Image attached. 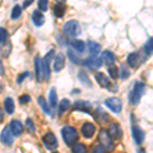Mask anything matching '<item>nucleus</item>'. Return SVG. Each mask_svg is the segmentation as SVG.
<instances>
[{
  "label": "nucleus",
  "instance_id": "obj_1",
  "mask_svg": "<svg viewBox=\"0 0 153 153\" xmlns=\"http://www.w3.org/2000/svg\"><path fill=\"white\" fill-rule=\"evenodd\" d=\"M145 91V85L141 82H137L135 84L133 90L130 92L129 94V100L131 102V104L133 105H137L138 103L141 100V97L144 94Z\"/></svg>",
  "mask_w": 153,
  "mask_h": 153
},
{
  "label": "nucleus",
  "instance_id": "obj_2",
  "mask_svg": "<svg viewBox=\"0 0 153 153\" xmlns=\"http://www.w3.org/2000/svg\"><path fill=\"white\" fill-rule=\"evenodd\" d=\"M61 135H62L63 140L68 145L76 144V142L79 139V134L76 132V130L75 128L70 127V126H66L61 130Z\"/></svg>",
  "mask_w": 153,
  "mask_h": 153
},
{
  "label": "nucleus",
  "instance_id": "obj_3",
  "mask_svg": "<svg viewBox=\"0 0 153 153\" xmlns=\"http://www.w3.org/2000/svg\"><path fill=\"white\" fill-rule=\"evenodd\" d=\"M62 30L66 35H68L71 37H76L81 33L80 23H79L78 21H76V19H71V21L66 22V23L63 25Z\"/></svg>",
  "mask_w": 153,
  "mask_h": 153
},
{
  "label": "nucleus",
  "instance_id": "obj_4",
  "mask_svg": "<svg viewBox=\"0 0 153 153\" xmlns=\"http://www.w3.org/2000/svg\"><path fill=\"white\" fill-rule=\"evenodd\" d=\"M98 139H99V142L102 146H104L106 148V150H112L114 148V144L112 142V138L110 137L109 134H108L107 131L105 130H100L99 135H98Z\"/></svg>",
  "mask_w": 153,
  "mask_h": 153
},
{
  "label": "nucleus",
  "instance_id": "obj_5",
  "mask_svg": "<svg viewBox=\"0 0 153 153\" xmlns=\"http://www.w3.org/2000/svg\"><path fill=\"white\" fill-rule=\"evenodd\" d=\"M42 141H43L44 146L47 148L48 150H50V151L55 150L58 146L57 139H56V137L54 136V134H52L51 132H49L47 134L44 135L43 138H42Z\"/></svg>",
  "mask_w": 153,
  "mask_h": 153
},
{
  "label": "nucleus",
  "instance_id": "obj_6",
  "mask_svg": "<svg viewBox=\"0 0 153 153\" xmlns=\"http://www.w3.org/2000/svg\"><path fill=\"white\" fill-rule=\"evenodd\" d=\"M105 105L115 113H118V112L122 111V108H123L122 100L118 99L117 97L108 98V99L105 101Z\"/></svg>",
  "mask_w": 153,
  "mask_h": 153
},
{
  "label": "nucleus",
  "instance_id": "obj_7",
  "mask_svg": "<svg viewBox=\"0 0 153 153\" xmlns=\"http://www.w3.org/2000/svg\"><path fill=\"white\" fill-rule=\"evenodd\" d=\"M53 58H54V51L50 50L45 55L43 60H42V62H43V68H44V76H45V79L47 81L49 80V76H50V63Z\"/></svg>",
  "mask_w": 153,
  "mask_h": 153
},
{
  "label": "nucleus",
  "instance_id": "obj_8",
  "mask_svg": "<svg viewBox=\"0 0 153 153\" xmlns=\"http://www.w3.org/2000/svg\"><path fill=\"white\" fill-rule=\"evenodd\" d=\"M84 65L90 70H97L102 65V59L98 57L97 55H92L90 57L86 58L84 61Z\"/></svg>",
  "mask_w": 153,
  "mask_h": 153
},
{
  "label": "nucleus",
  "instance_id": "obj_9",
  "mask_svg": "<svg viewBox=\"0 0 153 153\" xmlns=\"http://www.w3.org/2000/svg\"><path fill=\"white\" fill-rule=\"evenodd\" d=\"M35 73H36V78L38 82H42L43 79H45L43 62H42V59L39 55H37L35 57Z\"/></svg>",
  "mask_w": 153,
  "mask_h": 153
},
{
  "label": "nucleus",
  "instance_id": "obj_10",
  "mask_svg": "<svg viewBox=\"0 0 153 153\" xmlns=\"http://www.w3.org/2000/svg\"><path fill=\"white\" fill-rule=\"evenodd\" d=\"M11 129L10 127H5L1 132V135H0V139H1V142L3 143L4 145H11L12 142H13V136H12Z\"/></svg>",
  "mask_w": 153,
  "mask_h": 153
},
{
  "label": "nucleus",
  "instance_id": "obj_11",
  "mask_svg": "<svg viewBox=\"0 0 153 153\" xmlns=\"http://www.w3.org/2000/svg\"><path fill=\"white\" fill-rule=\"evenodd\" d=\"M108 134L114 140H120L123 137V131L118 124H111L108 128Z\"/></svg>",
  "mask_w": 153,
  "mask_h": 153
},
{
  "label": "nucleus",
  "instance_id": "obj_12",
  "mask_svg": "<svg viewBox=\"0 0 153 153\" xmlns=\"http://www.w3.org/2000/svg\"><path fill=\"white\" fill-rule=\"evenodd\" d=\"M74 108L76 110H81V111L91 113L92 104H91L90 102H88V101H85V100H78L74 103Z\"/></svg>",
  "mask_w": 153,
  "mask_h": 153
},
{
  "label": "nucleus",
  "instance_id": "obj_13",
  "mask_svg": "<svg viewBox=\"0 0 153 153\" xmlns=\"http://www.w3.org/2000/svg\"><path fill=\"white\" fill-rule=\"evenodd\" d=\"M132 133H133V137H134V139H135V141L137 144H142V143L144 142L145 134H144V132H143V131L138 127V126H133Z\"/></svg>",
  "mask_w": 153,
  "mask_h": 153
},
{
  "label": "nucleus",
  "instance_id": "obj_14",
  "mask_svg": "<svg viewBox=\"0 0 153 153\" xmlns=\"http://www.w3.org/2000/svg\"><path fill=\"white\" fill-rule=\"evenodd\" d=\"M65 65V55L62 53H58L54 58V65H53V70L54 71L58 73L63 68V66Z\"/></svg>",
  "mask_w": 153,
  "mask_h": 153
},
{
  "label": "nucleus",
  "instance_id": "obj_15",
  "mask_svg": "<svg viewBox=\"0 0 153 153\" xmlns=\"http://www.w3.org/2000/svg\"><path fill=\"white\" fill-rule=\"evenodd\" d=\"M127 62L131 68H137L138 65L141 62V57H140V54L138 52H132L128 55L127 57Z\"/></svg>",
  "mask_w": 153,
  "mask_h": 153
},
{
  "label": "nucleus",
  "instance_id": "obj_16",
  "mask_svg": "<svg viewBox=\"0 0 153 153\" xmlns=\"http://www.w3.org/2000/svg\"><path fill=\"white\" fill-rule=\"evenodd\" d=\"M95 126L91 123H86L82 127V134L85 138H92L95 133Z\"/></svg>",
  "mask_w": 153,
  "mask_h": 153
},
{
  "label": "nucleus",
  "instance_id": "obj_17",
  "mask_svg": "<svg viewBox=\"0 0 153 153\" xmlns=\"http://www.w3.org/2000/svg\"><path fill=\"white\" fill-rule=\"evenodd\" d=\"M32 21H33V23L36 27H41L45 23V16H43V13L41 11L34 10L33 14H32Z\"/></svg>",
  "mask_w": 153,
  "mask_h": 153
},
{
  "label": "nucleus",
  "instance_id": "obj_18",
  "mask_svg": "<svg viewBox=\"0 0 153 153\" xmlns=\"http://www.w3.org/2000/svg\"><path fill=\"white\" fill-rule=\"evenodd\" d=\"M95 79L101 87H106V88L109 87L110 81H109V79H108V76H106L104 73H97L95 75Z\"/></svg>",
  "mask_w": 153,
  "mask_h": 153
},
{
  "label": "nucleus",
  "instance_id": "obj_19",
  "mask_svg": "<svg viewBox=\"0 0 153 153\" xmlns=\"http://www.w3.org/2000/svg\"><path fill=\"white\" fill-rule=\"evenodd\" d=\"M9 127H10L12 134L14 136H19L24 131L23 125H22V123L19 122V120H11Z\"/></svg>",
  "mask_w": 153,
  "mask_h": 153
},
{
  "label": "nucleus",
  "instance_id": "obj_20",
  "mask_svg": "<svg viewBox=\"0 0 153 153\" xmlns=\"http://www.w3.org/2000/svg\"><path fill=\"white\" fill-rule=\"evenodd\" d=\"M95 120H97V122H99L100 124H105V123H107L108 120H109V115L105 111H103L101 108H97V109H96Z\"/></svg>",
  "mask_w": 153,
  "mask_h": 153
},
{
  "label": "nucleus",
  "instance_id": "obj_21",
  "mask_svg": "<svg viewBox=\"0 0 153 153\" xmlns=\"http://www.w3.org/2000/svg\"><path fill=\"white\" fill-rule=\"evenodd\" d=\"M101 59H102V61L106 65H111L115 61V54L110 52V51H104V52L102 53Z\"/></svg>",
  "mask_w": 153,
  "mask_h": 153
},
{
  "label": "nucleus",
  "instance_id": "obj_22",
  "mask_svg": "<svg viewBox=\"0 0 153 153\" xmlns=\"http://www.w3.org/2000/svg\"><path fill=\"white\" fill-rule=\"evenodd\" d=\"M53 11H54V16H55L56 18H62L65 13V4L60 3V2H57L53 7Z\"/></svg>",
  "mask_w": 153,
  "mask_h": 153
},
{
  "label": "nucleus",
  "instance_id": "obj_23",
  "mask_svg": "<svg viewBox=\"0 0 153 153\" xmlns=\"http://www.w3.org/2000/svg\"><path fill=\"white\" fill-rule=\"evenodd\" d=\"M4 108L8 114H12L14 112V102L10 97H7L4 100Z\"/></svg>",
  "mask_w": 153,
  "mask_h": 153
},
{
  "label": "nucleus",
  "instance_id": "obj_24",
  "mask_svg": "<svg viewBox=\"0 0 153 153\" xmlns=\"http://www.w3.org/2000/svg\"><path fill=\"white\" fill-rule=\"evenodd\" d=\"M88 48H89V51H90L92 55H97L101 50V46L94 41L88 42Z\"/></svg>",
  "mask_w": 153,
  "mask_h": 153
},
{
  "label": "nucleus",
  "instance_id": "obj_25",
  "mask_svg": "<svg viewBox=\"0 0 153 153\" xmlns=\"http://www.w3.org/2000/svg\"><path fill=\"white\" fill-rule=\"evenodd\" d=\"M70 44L76 49L78 52H84L85 51V43L82 40H71Z\"/></svg>",
  "mask_w": 153,
  "mask_h": 153
},
{
  "label": "nucleus",
  "instance_id": "obj_26",
  "mask_svg": "<svg viewBox=\"0 0 153 153\" xmlns=\"http://www.w3.org/2000/svg\"><path fill=\"white\" fill-rule=\"evenodd\" d=\"M49 102H50V105L52 108H55L56 105H57V94H56L55 88H52L50 90V93H49Z\"/></svg>",
  "mask_w": 153,
  "mask_h": 153
},
{
  "label": "nucleus",
  "instance_id": "obj_27",
  "mask_svg": "<svg viewBox=\"0 0 153 153\" xmlns=\"http://www.w3.org/2000/svg\"><path fill=\"white\" fill-rule=\"evenodd\" d=\"M88 149L86 145L82 144V143H76L74 144L73 146V153H87Z\"/></svg>",
  "mask_w": 153,
  "mask_h": 153
},
{
  "label": "nucleus",
  "instance_id": "obj_28",
  "mask_svg": "<svg viewBox=\"0 0 153 153\" xmlns=\"http://www.w3.org/2000/svg\"><path fill=\"white\" fill-rule=\"evenodd\" d=\"M38 103H39V105L41 106V108L43 109L44 112L47 113V114H51V110H50V108H49V106L47 104V101L44 99V97H39L38 98Z\"/></svg>",
  "mask_w": 153,
  "mask_h": 153
},
{
  "label": "nucleus",
  "instance_id": "obj_29",
  "mask_svg": "<svg viewBox=\"0 0 153 153\" xmlns=\"http://www.w3.org/2000/svg\"><path fill=\"white\" fill-rule=\"evenodd\" d=\"M70 107H71L70 100H68V99H62V100H61L60 105H59V115H61L63 112H65Z\"/></svg>",
  "mask_w": 153,
  "mask_h": 153
},
{
  "label": "nucleus",
  "instance_id": "obj_30",
  "mask_svg": "<svg viewBox=\"0 0 153 153\" xmlns=\"http://www.w3.org/2000/svg\"><path fill=\"white\" fill-rule=\"evenodd\" d=\"M144 51L147 55H151L153 53V37L150 38L144 45Z\"/></svg>",
  "mask_w": 153,
  "mask_h": 153
},
{
  "label": "nucleus",
  "instance_id": "obj_31",
  "mask_svg": "<svg viewBox=\"0 0 153 153\" xmlns=\"http://www.w3.org/2000/svg\"><path fill=\"white\" fill-rule=\"evenodd\" d=\"M79 80H80L83 84H85V85H89V86L92 85L91 82H90V80H89L87 74H86L84 71H80V73H79Z\"/></svg>",
  "mask_w": 153,
  "mask_h": 153
},
{
  "label": "nucleus",
  "instance_id": "obj_32",
  "mask_svg": "<svg viewBox=\"0 0 153 153\" xmlns=\"http://www.w3.org/2000/svg\"><path fill=\"white\" fill-rule=\"evenodd\" d=\"M22 14V8L19 5H14V7L12 8L11 11V19H16L21 16Z\"/></svg>",
  "mask_w": 153,
  "mask_h": 153
},
{
  "label": "nucleus",
  "instance_id": "obj_33",
  "mask_svg": "<svg viewBox=\"0 0 153 153\" xmlns=\"http://www.w3.org/2000/svg\"><path fill=\"white\" fill-rule=\"evenodd\" d=\"M108 73H109L110 76L112 79H117L120 76V71L115 65H111L109 68H108Z\"/></svg>",
  "mask_w": 153,
  "mask_h": 153
},
{
  "label": "nucleus",
  "instance_id": "obj_34",
  "mask_svg": "<svg viewBox=\"0 0 153 153\" xmlns=\"http://www.w3.org/2000/svg\"><path fill=\"white\" fill-rule=\"evenodd\" d=\"M48 0H39L38 1V7L41 11H46L48 9Z\"/></svg>",
  "mask_w": 153,
  "mask_h": 153
},
{
  "label": "nucleus",
  "instance_id": "obj_35",
  "mask_svg": "<svg viewBox=\"0 0 153 153\" xmlns=\"http://www.w3.org/2000/svg\"><path fill=\"white\" fill-rule=\"evenodd\" d=\"M7 37H8V33H7L6 30L3 28H0V45L6 41Z\"/></svg>",
  "mask_w": 153,
  "mask_h": 153
},
{
  "label": "nucleus",
  "instance_id": "obj_36",
  "mask_svg": "<svg viewBox=\"0 0 153 153\" xmlns=\"http://www.w3.org/2000/svg\"><path fill=\"white\" fill-rule=\"evenodd\" d=\"M68 57H70L71 61H73L74 63H80V58L76 55L75 52H73L71 50H68Z\"/></svg>",
  "mask_w": 153,
  "mask_h": 153
},
{
  "label": "nucleus",
  "instance_id": "obj_37",
  "mask_svg": "<svg viewBox=\"0 0 153 153\" xmlns=\"http://www.w3.org/2000/svg\"><path fill=\"white\" fill-rule=\"evenodd\" d=\"M92 153H106V148L104 146H102V145H97V146H95L93 148V151Z\"/></svg>",
  "mask_w": 153,
  "mask_h": 153
},
{
  "label": "nucleus",
  "instance_id": "obj_38",
  "mask_svg": "<svg viewBox=\"0 0 153 153\" xmlns=\"http://www.w3.org/2000/svg\"><path fill=\"white\" fill-rule=\"evenodd\" d=\"M129 76H130V71L125 66H123L122 70H120V76H122V79H127Z\"/></svg>",
  "mask_w": 153,
  "mask_h": 153
},
{
  "label": "nucleus",
  "instance_id": "obj_39",
  "mask_svg": "<svg viewBox=\"0 0 153 153\" xmlns=\"http://www.w3.org/2000/svg\"><path fill=\"white\" fill-rule=\"evenodd\" d=\"M31 101V97L29 95H23L19 97V102L21 103H28Z\"/></svg>",
  "mask_w": 153,
  "mask_h": 153
},
{
  "label": "nucleus",
  "instance_id": "obj_40",
  "mask_svg": "<svg viewBox=\"0 0 153 153\" xmlns=\"http://www.w3.org/2000/svg\"><path fill=\"white\" fill-rule=\"evenodd\" d=\"M28 76H29V73H28V71H26V73L22 74V75H19V76H18V80H16V82H18L19 84H21Z\"/></svg>",
  "mask_w": 153,
  "mask_h": 153
},
{
  "label": "nucleus",
  "instance_id": "obj_41",
  "mask_svg": "<svg viewBox=\"0 0 153 153\" xmlns=\"http://www.w3.org/2000/svg\"><path fill=\"white\" fill-rule=\"evenodd\" d=\"M26 124H27V126H28V128L32 131V132H35V127H34L33 120H32L31 118H28V120H27Z\"/></svg>",
  "mask_w": 153,
  "mask_h": 153
},
{
  "label": "nucleus",
  "instance_id": "obj_42",
  "mask_svg": "<svg viewBox=\"0 0 153 153\" xmlns=\"http://www.w3.org/2000/svg\"><path fill=\"white\" fill-rule=\"evenodd\" d=\"M33 1H34V0H25L24 4H23V7H24V8H27V7H28L29 5H31Z\"/></svg>",
  "mask_w": 153,
  "mask_h": 153
},
{
  "label": "nucleus",
  "instance_id": "obj_43",
  "mask_svg": "<svg viewBox=\"0 0 153 153\" xmlns=\"http://www.w3.org/2000/svg\"><path fill=\"white\" fill-rule=\"evenodd\" d=\"M4 74V68H3V65H2L1 60H0V75H3Z\"/></svg>",
  "mask_w": 153,
  "mask_h": 153
},
{
  "label": "nucleus",
  "instance_id": "obj_44",
  "mask_svg": "<svg viewBox=\"0 0 153 153\" xmlns=\"http://www.w3.org/2000/svg\"><path fill=\"white\" fill-rule=\"evenodd\" d=\"M3 120V112H2V110L0 109V122Z\"/></svg>",
  "mask_w": 153,
  "mask_h": 153
},
{
  "label": "nucleus",
  "instance_id": "obj_45",
  "mask_svg": "<svg viewBox=\"0 0 153 153\" xmlns=\"http://www.w3.org/2000/svg\"><path fill=\"white\" fill-rule=\"evenodd\" d=\"M138 153H146V151H145L144 149H140L139 151H138Z\"/></svg>",
  "mask_w": 153,
  "mask_h": 153
},
{
  "label": "nucleus",
  "instance_id": "obj_46",
  "mask_svg": "<svg viewBox=\"0 0 153 153\" xmlns=\"http://www.w3.org/2000/svg\"><path fill=\"white\" fill-rule=\"evenodd\" d=\"M57 2H60V3H63V2L65 1V0H56Z\"/></svg>",
  "mask_w": 153,
  "mask_h": 153
},
{
  "label": "nucleus",
  "instance_id": "obj_47",
  "mask_svg": "<svg viewBox=\"0 0 153 153\" xmlns=\"http://www.w3.org/2000/svg\"><path fill=\"white\" fill-rule=\"evenodd\" d=\"M53 153H58V152H53Z\"/></svg>",
  "mask_w": 153,
  "mask_h": 153
}]
</instances>
